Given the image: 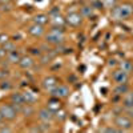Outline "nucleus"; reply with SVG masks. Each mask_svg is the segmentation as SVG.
<instances>
[{
  "label": "nucleus",
  "mask_w": 133,
  "mask_h": 133,
  "mask_svg": "<svg viewBox=\"0 0 133 133\" xmlns=\"http://www.w3.org/2000/svg\"><path fill=\"white\" fill-rule=\"evenodd\" d=\"M66 118V113L63 110V108L60 109V110H57L56 113H55V120H59L60 123H63V121Z\"/></svg>",
  "instance_id": "c756f323"
},
{
  "label": "nucleus",
  "mask_w": 133,
  "mask_h": 133,
  "mask_svg": "<svg viewBox=\"0 0 133 133\" xmlns=\"http://www.w3.org/2000/svg\"><path fill=\"white\" fill-rule=\"evenodd\" d=\"M11 76V71L8 68H2L0 66V80H5Z\"/></svg>",
  "instance_id": "7c9ffc66"
},
{
  "label": "nucleus",
  "mask_w": 133,
  "mask_h": 133,
  "mask_svg": "<svg viewBox=\"0 0 133 133\" xmlns=\"http://www.w3.org/2000/svg\"><path fill=\"white\" fill-rule=\"evenodd\" d=\"M9 2H14V0H2V3H9Z\"/></svg>",
  "instance_id": "a19ab883"
},
{
  "label": "nucleus",
  "mask_w": 133,
  "mask_h": 133,
  "mask_svg": "<svg viewBox=\"0 0 133 133\" xmlns=\"http://www.w3.org/2000/svg\"><path fill=\"white\" fill-rule=\"evenodd\" d=\"M0 19H2V11H0Z\"/></svg>",
  "instance_id": "37998d69"
},
{
  "label": "nucleus",
  "mask_w": 133,
  "mask_h": 133,
  "mask_svg": "<svg viewBox=\"0 0 133 133\" xmlns=\"http://www.w3.org/2000/svg\"><path fill=\"white\" fill-rule=\"evenodd\" d=\"M7 40H9L8 35H5V33H0V45H2V44H4Z\"/></svg>",
  "instance_id": "e433bc0d"
},
{
  "label": "nucleus",
  "mask_w": 133,
  "mask_h": 133,
  "mask_svg": "<svg viewBox=\"0 0 133 133\" xmlns=\"http://www.w3.org/2000/svg\"><path fill=\"white\" fill-rule=\"evenodd\" d=\"M45 107H47L48 109H51L52 112H55V113H56L57 110H60V109L63 108V103H61V98H59V97H52V96H49V98L47 100V103H45Z\"/></svg>",
  "instance_id": "9b49d317"
},
{
  "label": "nucleus",
  "mask_w": 133,
  "mask_h": 133,
  "mask_svg": "<svg viewBox=\"0 0 133 133\" xmlns=\"http://www.w3.org/2000/svg\"><path fill=\"white\" fill-rule=\"evenodd\" d=\"M2 60H3V59H0V64H2Z\"/></svg>",
  "instance_id": "c03bdc74"
},
{
  "label": "nucleus",
  "mask_w": 133,
  "mask_h": 133,
  "mask_svg": "<svg viewBox=\"0 0 133 133\" xmlns=\"http://www.w3.org/2000/svg\"><path fill=\"white\" fill-rule=\"evenodd\" d=\"M103 4H104V8L105 9H112L113 7H116L118 4V0H103Z\"/></svg>",
  "instance_id": "c85d7f7f"
},
{
  "label": "nucleus",
  "mask_w": 133,
  "mask_h": 133,
  "mask_svg": "<svg viewBox=\"0 0 133 133\" xmlns=\"http://www.w3.org/2000/svg\"><path fill=\"white\" fill-rule=\"evenodd\" d=\"M121 105H123V108H130L133 107V89L130 88V89L123 96V98H121Z\"/></svg>",
  "instance_id": "a211bd4d"
},
{
  "label": "nucleus",
  "mask_w": 133,
  "mask_h": 133,
  "mask_svg": "<svg viewBox=\"0 0 133 133\" xmlns=\"http://www.w3.org/2000/svg\"><path fill=\"white\" fill-rule=\"evenodd\" d=\"M110 17L115 21H127L133 17V2L125 0L110 9Z\"/></svg>",
  "instance_id": "f257e3e1"
},
{
  "label": "nucleus",
  "mask_w": 133,
  "mask_h": 133,
  "mask_svg": "<svg viewBox=\"0 0 133 133\" xmlns=\"http://www.w3.org/2000/svg\"><path fill=\"white\" fill-rule=\"evenodd\" d=\"M11 132H14V128H11L8 124H2L0 125V133H11Z\"/></svg>",
  "instance_id": "f704fd0d"
},
{
  "label": "nucleus",
  "mask_w": 133,
  "mask_h": 133,
  "mask_svg": "<svg viewBox=\"0 0 133 133\" xmlns=\"http://www.w3.org/2000/svg\"><path fill=\"white\" fill-rule=\"evenodd\" d=\"M49 25H51V27L65 28V25H66L65 16H63V15H57V16H53V17H51V20H49Z\"/></svg>",
  "instance_id": "dca6fc26"
},
{
  "label": "nucleus",
  "mask_w": 133,
  "mask_h": 133,
  "mask_svg": "<svg viewBox=\"0 0 133 133\" xmlns=\"http://www.w3.org/2000/svg\"><path fill=\"white\" fill-rule=\"evenodd\" d=\"M12 2H9V3H2V5H0V11L2 12H11V11L14 9L12 4H11Z\"/></svg>",
  "instance_id": "473e14b6"
},
{
  "label": "nucleus",
  "mask_w": 133,
  "mask_h": 133,
  "mask_svg": "<svg viewBox=\"0 0 133 133\" xmlns=\"http://www.w3.org/2000/svg\"><path fill=\"white\" fill-rule=\"evenodd\" d=\"M4 121H5V120H4V117H3V115H2V113H0V125H2V124L4 123Z\"/></svg>",
  "instance_id": "ea45409f"
},
{
  "label": "nucleus",
  "mask_w": 133,
  "mask_h": 133,
  "mask_svg": "<svg viewBox=\"0 0 133 133\" xmlns=\"http://www.w3.org/2000/svg\"><path fill=\"white\" fill-rule=\"evenodd\" d=\"M69 87L65 85V84H57L56 87H53L51 91H48V95L52 96V97H59V98H66L69 97Z\"/></svg>",
  "instance_id": "0eeeda50"
},
{
  "label": "nucleus",
  "mask_w": 133,
  "mask_h": 133,
  "mask_svg": "<svg viewBox=\"0 0 133 133\" xmlns=\"http://www.w3.org/2000/svg\"><path fill=\"white\" fill-rule=\"evenodd\" d=\"M8 101L14 105H24L25 104L23 92H12L8 96Z\"/></svg>",
  "instance_id": "ddd939ff"
},
{
  "label": "nucleus",
  "mask_w": 133,
  "mask_h": 133,
  "mask_svg": "<svg viewBox=\"0 0 133 133\" xmlns=\"http://www.w3.org/2000/svg\"><path fill=\"white\" fill-rule=\"evenodd\" d=\"M21 56H23V55L20 53V51L14 49V51L8 52V55H7V57H5V59H7L11 64H19V61H20Z\"/></svg>",
  "instance_id": "aec40b11"
},
{
  "label": "nucleus",
  "mask_w": 133,
  "mask_h": 133,
  "mask_svg": "<svg viewBox=\"0 0 133 133\" xmlns=\"http://www.w3.org/2000/svg\"><path fill=\"white\" fill-rule=\"evenodd\" d=\"M118 68L123 69L128 73L133 71V60H124V61H118Z\"/></svg>",
  "instance_id": "4be33fe9"
},
{
  "label": "nucleus",
  "mask_w": 133,
  "mask_h": 133,
  "mask_svg": "<svg viewBox=\"0 0 133 133\" xmlns=\"http://www.w3.org/2000/svg\"><path fill=\"white\" fill-rule=\"evenodd\" d=\"M98 132H103V133H121V130L116 127V125H108V127H103L100 128Z\"/></svg>",
  "instance_id": "a878e982"
},
{
  "label": "nucleus",
  "mask_w": 133,
  "mask_h": 133,
  "mask_svg": "<svg viewBox=\"0 0 133 133\" xmlns=\"http://www.w3.org/2000/svg\"><path fill=\"white\" fill-rule=\"evenodd\" d=\"M109 65H110V66L113 65V66H116V68H117V66H118V63H116V60L112 59V60H109Z\"/></svg>",
  "instance_id": "58836bf2"
},
{
  "label": "nucleus",
  "mask_w": 133,
  "mask_h": 133,
  "mask_svg": "<svg viewBox=\"0 0 133 133\" xmlns=\"http://www.w3.org/2000/svg\"><path fill=\"white\" fill-rule=\"evenodd\" d=\"M14 89V84L11 80L5 79V80H0V91H4V92H8V91H12Z\"/></svg>",
  "instance_id": "b1692460"
},
{
  "label": "nucleus",
  "mask_w": 133,
  "mask_h": 133,
  "mask_svg": "<svg viewBox=\"0 0 133 133\" xmlns=\"http://www.w3.org/2000/svg\"><path fill=\"white\" fill-rule=\"evenodd\" d=\"M28 55H31V56L35 57V59H39L43 55V51H41V48L39 45L37 47H29L28 48Z\"/></svg>",
  "instance_id": "393cba45"
},
{
  "label": "nucleus",
  "mask_w": 133,
  "mask_h": 133,
  "mask_svg": "<svg viewBox=\"0 0 133 133\" xmlns=\"http://www.w3.org/2000/svg\"><path fill=\"white\" fill-rule=\"evenodd\" d=\"M0 5H2V0H0Z\"/></svg>",
  "instance_id": "a18cd8bd"
},
{
  "label": "nucleus",
  "mask_w": 133,
  "mask_h": 133,
  "mask_svg": "<svg viewBox=\"0 0 133 133\" xmlns=\"http://www.w3.org/2000/svg\"><path fill=\"white\" fill-rule=\"evenodd\" d=\"M53 48H55V51L57 52V55H68V53H72V51H73L71 47H66L65 43L64 44H59V45L53 47Z\"/></svg>",
  "instance_id": "5701e85b"
},
{
  "label": "nucleus",
  "mask_w": 133,
  "mask_h": 133,
  "mask_svg": "<svg viewBox=\"0 0 133 133\" xmlns=\"http://www.w3.org/2000/svg\"><path fill=\"white\" fill-rule=\"evenodd\" d=\"M37 127H39V130L43 132V133L51 132V130H52V125H51V123H47V121H40V124H37Z\"/></svg>",
  "instance_id": "bb28decb"
},
{
  "label": "nucleus",
  "mask_w": 133,
  "mask_h": 133,
  "mask_svg": "<svg viewBox=\"0 0 133 133\" xmlns=\"http://www.w3.org/2000/svg\"><path fill=\"white\" fill-rule=\"evenodd\" d=\"M129 89H130L129 83H124V84H115V88L112 89V93H113V95H118V96L123 97V96L129 91Z\"/></svg>",
  "instance_id": "2eb2a0df"
},
{
  "label": "nucleus",
  "mask_w": 133,
  "mask_h": 133,
  "mask_svg": "<svg viewBox=\"0 0 133 133\" xmlns=\"http://www.w3.org/2000/svg\"><path fill=\"white\" fill-rule=\"evenodd\" d=\"M49 20H51V17L48 14H37L32 17V23H36V24L45 27L47 24H49Z\"/></svg>",
  "instance_id": "4468645a"
},
{
  "label": "nucleus",
  "mask_w": 133,
  "mask_h": 133,
  "mask_svg": "<svg viewBox=\"0 0 133 133\" xmlns=\"http://www.w3.org/2000/svg\"><path fill=\"white\" fill-rule=\"evenodd\" d=\"M20 115H23L25 118L33 117L36 115V109H35V107H33V104H24L23 107H21Z\"/></svg>",
  "instance_id": "f3484780"
},
{
  "label": "nucleus",
  "mask_w": 133,
  "mask_h": 133,
  "mask_svg": "<svg viewBox=\"0 0 133 133\" xmlns=\"http://www.w3.org/2000/svg\"><path fill=\"white\" fill-rule=\"evenodd\" d=\"M48 15H49V17H53V16H57V15H61V9H60V7H57V5H55V7H52V8L49 9V12H48Z\"/></svg>",
  "instance_id": "2f4dec72"
},
{
  "label": "nucleus",
  "mask_w": 133,
  "mask_h": 133,
  "mask_svg": "<svg viewBox=\"0 0 133 133\" xmlns=\"http://www.w3.org/2000/svg\"><path fill=\"white\" fill-rule=\"evenodd\" d=\"M27 32L29 33V35L32 37H44V35H45V28H44V25H40V24H36V23H32L28 28H27Z\"/></svg>",
  "instance_id": "1a4fd4ad"
},
{
  "label": "nucleus",
  "mask_w": 133,
  "mask_h": 133,
  "mask_svg": "<svg viewBox=\"0 0 133 133\" xmlns=\"http://www.w3.org/2000/svg\"><path fill=\"white\" fill-rule=\"evenodd\" d=\"M113 124L121 130V133H123V132H132L133 130V120L129 116H127L124 112L117 115V116H115V123Z\"/></svg>",
  "instance_id": "7ed1b4c3"
},
{
  "label": "nucleus",
  "mask_w": 133,
  "mask_h": 133,
  "mask_svg": "<svg viewBox=\"0 0 133 133\" xmlns=\"http://www.w3.org/2000/svg\"><path fill=\"white\" fill-rule=\"evenodd\" d=\"M7 55H8V52H7L2 45H0V59H5V57H7Z\"/></svg>",
  "instance_id": "4c0bfd02"
},
{
  "label": "nucleus",
  "mask_w": 133,
  "mask_h": 133,
  "mask_svg": "<svg viewBox=\"0 0 133 133\" xmlns=\"http://www.w3.org/2000/svg\"><path fill=\"white\" fill-rule=\"evenodd\" d=\"M36 116L40 121H47V123H52V121L55 120V112H52V110L48 109L47 107L40 108L36 112Z\"/></svg>",
  "instance_id": "6e6552de"
},
{
  "label": "nucleus",
  "mask_w": 133,
  "mask_h": 133,
  "mask_svg": "<svg viewBox=\"0 0 133 133\" xmlns=\"http://www.w3.org/2000/svg\"><path fill=\"white\" fill-rule=\"evenodd\" d=\"M84 17L83 15L79 12V11H73V12H69L68 15L65 16V21L66 25H69L72 28H80L84 24Z\"/></svg>",
  "instance_id": "39448f33"
},
{
  "label": "nucleus",
  "mask_w": 133,
  "mask_h": 133,
  "mask_svg": "<svg viewBox=\"0 0 133 133\" xmlns=\"http://www.w3.org/2000/svg\"><path fill=\"white\" fill-rule=\"evenodd\" d=\"M110 77H112V81L115 84H124V83H129L130 81V73L120 69L118 66L117 68H115L112 71V73H110Z\"/></svg>",
  "instance_id": "423d86ee"
},
{
  "label": "nucleus",
  "mask_w": 133,
  "mask_h": 133,
  "mask_svg": "<svg viewBox=\"0 0 133 133\" xmlns=\"http://www.w3.org/2000/svg\"><path fill=\"white\" fill-rule=\"evenodd\" d=\"M124 113H125L127 116H129V117L133 120V107H130V108H125V109H124Z\"/></svg>",
  "instance_id": "c9c22d12"
},
{
  "label": "nucleus",
  "mask_w": 133,
  "mask_h": 133,
  "mask_svg": "<svg viewBox=\"0 0 133 133\" xmlns=\"http://www.w3.org/2000/svg\"><path fill=\"white\" fill-rule=\"evenodd\" d=\"M59 84V80H57V77L56 76H52V75H49V76H45L44 79L41 80V87H43V89L44 91H51L53 87H56Z\"/></svg>",
  "instance_id": "9d476101"
},
{
  "label": "nucleus",
  "mask_w": 133,
  "mask_h": 133,
  "mask_svg": "<svg viewBox=\"0 0 133 133\" xmlns=\"http://www.w3.org/2000/svg\"><path fill=\"white\" fill-rule=\"evenodd\" d=\"M0 113L3 115L4 120L5 121H15L19 116V112L15 109V107L11 104L9 101H5V103H2L0 104Z\"/></svg>",
  "instance_id": "20e7f679"
},
{
  "label": "nucleus",
  "mask_w": 133,
  "mask_h": 133,
  "mask_svg": "<svg viewBox=\"0 0 133 133\" xmlns=\"http://www.w3.org/2000/svg\"><path fill=\"white\" fill-rule=\"evenodd\" d=\"M23 96H24L25 104H35V103H37V96L33 92H31V91H24Z\"/></svg>",
  "instance_id": "412c9836"
},
{
  "label": "nucleus",
  "mask_w": 133,
  "mask_h": 133,
  "mask_svg": "<svg viewBox=\"0 0 133 133\" xmlns=\"http://www.w3.org/2000/svg\"><path fill=\"white\" fill-rule=\"evenodd\" d=\"M35 57H32L31 55H25V56H21V59H20V61H19V66L21 69H31L33 65H35Z\"/></svg>",
  "instance_id": "f8f14e48"
},
{
  "label": "nucleus",
  "mask_w": 133,
  "mask_h": 133,
  "mask_svg": "<svg viewBox=\"0 0 133 133\" xmlns=\"http://www.w3.org/2000/svg\"><path fill=\"white\" fill-rule=\"evenodd\" d=\"M2 47L7 51V52H11V51H14V49H16V44H15V41L14 40H7L4 44H2Z\"/></svg>",
  "instance_id": "cd10ccee"
},
{
  "label": "nucleus",
  "mask_w": 133,
  "mask_h": 133,
  "mask_svg": "<svg viewBox=\"0 0 133 133\" xmlns=\"http://www.w3.org/2000/svg\"><path fill=\"white\" fill-rule=\"evenodd\" d=\"M66 40L65 36V28H59V27H51L48 32L44 35V41L51 44L52 47H56L59 44H64Z\"/></svg>",
  "instance_id": "f03ea898"
},
{
  "label": "nucleus",
  "mask_w": 133,
  "mask_h": 133,
  "mask_svg": "<svg viewBox=\"0 0 133 133\" xmlns=\"http://www.w3.org/2000/svg\"><path fill=\"white\" fill-rule=\"evenodd\" d=\"M79 12L83 15L84 19H91V17L95 16V8H93L91 4H88V5H81Z\"/></svg>",
  "instance_id": "6ab92c4d"
},
{
  "label": "nucleus",
  "mask_w": 133,
  "mask_h": 133,
  "mask_svg": "<svg viewBox=\"0 0 133 133\" xmlns=\"http://www.w3.org/2000/svg\"><path fill=\"white\" fill-rule=\"evenodd\" d=\"M91 5L95 9H104V4H103V0H92Z\"/></svg>",
  "instance_id": "72a5a7b5"
},
{
  "label": "nucleus",
  "mask_w": 133,
  "mask_h": 133,
  "mask_svg": "<svg viewBox=\"0 0 133 133\" xmlns=\"http://www.w3.org/2000/svg\"><path fill=\"white\" fill-rule=\"evenodd\" d=\"M130 77H132V79H133V71L130 72Z\"/></svg>",
  "instance_id": "79ce46f5"
}]
</instances>
